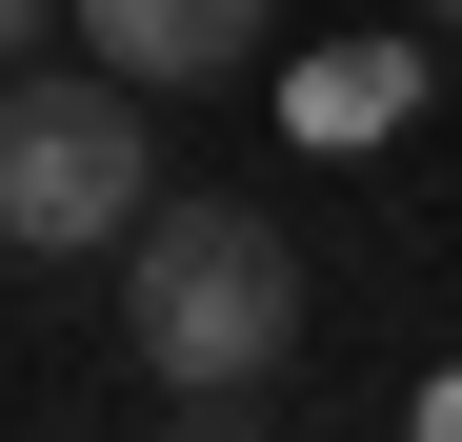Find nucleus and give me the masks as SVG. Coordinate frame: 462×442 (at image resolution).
Instances as JSON below:
<instances>
[{
    "label": "nucleus",
    "mask_w": 462,
    "mask_h": 442,
    "mask_svg": "<svg viewBox=\"0 0 462 442\" xmlns=\"http://www.w3.org/2000/svg\"><path fill=\"white\" fill-rule=\"evenodd\" d=\"M402 101H422V41H301L282 60V141H322V161L402 141Z\"/></svg>",
    "instance_id": "20e7f679"
},
{
    "label": "nucleus",
    "mask_w": 462,
    "mask_h": 442,
    "mask_svg": "<svg viewBox=\"0 0 462 442\" xmlns=\"http://www.w3.org/2000/svg\"><path fill=\"white\" fill-rule=\"evenodd\" d=\"M60 21H81V0H0V60H41V41H60Z\"/></svg>",
    "instance_id": "39448f33"
},
{
    "label": "nucleus",
    "mask_w": 462,
    "mask_h": 442,
    "mask_svg": "<svg viewBox=\"0 0 462 442\" xmlns=\"http://www.w3.org/2000/svg\"><path fill=\"white\" fill-rule=\"evenodd\" d=\"M262 21H282V0H81V60H121V81H242V60H262Z\"/></svg>",
    "instance_id": "7ed1b4c3"
},
{
    "label": "nucleus",
    "mask_w": 462,
    "mask_h": 442,
    "mask_svg": "<svg viewBox=\"0 0 462 442\" xmlns=\"http://www.w3.org/2000/svg\"><path fill=\"white\" fill-rule=\"evenodd\" d=\"M121 322H141V382H162L181 422H242L282 362H301V242H282V201H141L121 221Z\"/></svg>",
    "instance_id": "f257e3e1"
},
{
    "label": "nucleus",
    "mask_w": 462,
    "mask_h": 442,
    "mask_svg": "<svg viewBox=\"0 0 462 442\" xmlns=\"http://www.w3.org/2000/svg\"><path fill=\"white\" fill-rule=\"evenodd\" d=\"M422 41H462V0H422Z\"/></svg>",
    "instance_id": "423d86ee"
},
{
    "label": "nucleus",
    "mask_w": 462,
    "mask_h": 442,
    "mask_svg": "<svg viewBox=\"0 0 462 442\" xmlns=\"http://www.w3.org/2000/svg\"><path fill=\"white\" fill-rule=\"evenodd\" d=\"M141 201H162V81L0 60V262H101Z\"/></svg>",
    "instance_id": "f03ea898"
}]
</instances>
